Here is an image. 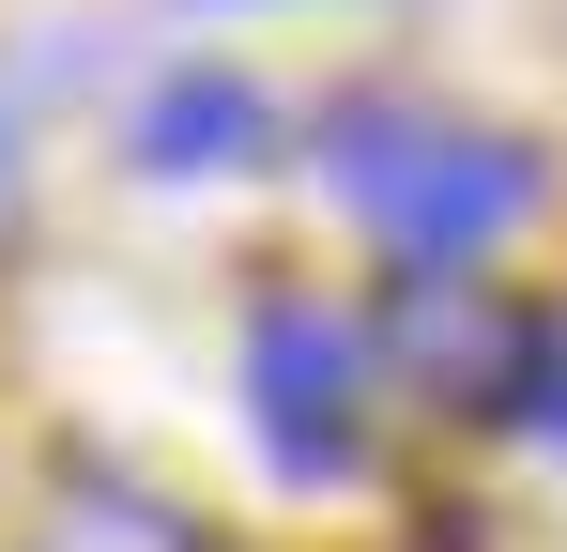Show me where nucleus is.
<instances>
[{"label":"nucleus","instance_id":"nucleus-1","mask_svg":"<svg viewBox=\"0 0 567 552\" xmlns=\"http://www.w3.org/2000/svg\"><path fill=\"white\" fill-rule=\"evenodd\" d=\"M322 184L369 215L399 262H475L491 231L537 215V154L522 139H475V123H414V108H338V154Z\"/></svg>","mask_w":567,"mask_h":552},{"label":"nucleus","instance_id":"nucleus-2","mask_svg":"<svg viewBox=\"0 0 567 552\" xmlns=\"http://www.w3.org/2000/svg\"><path fill=\"white\" fill-rule=\"evenodd\" d=\"M537 338H553V323H522V307H506L491 276H461V262H414L383 292V368H399L430 415H522Z\"/></svg>","mask_w":567,"mask_h":552},{"label":"nucleus","instance_id":"nucleus-3","mask_svg":"<svg viewBox=\"0 0 567 552\" xmlns=\"http://www.w3.org/2000/svg\"><path fill=\"white\" fill-rule=\"evenodd\" d=\"M246 399H261L277 476H353V338L322 307H261L246 323Z\"/></svg>","mask_w":567,"mask_h":552},{"label":"nucleus","instance_id":"nucleus-4","mask_svg":"<svg viewBox=\"0 0 567 552\" xmlns=\"http://www.w3.org/2000/svg\"><path fill=\"white\" fill-rule=\"evenodd\" d=\"M261 139H277V108H261L246 78H215V62H199V78H169L154 108H138V170H169V184H199V170H246Z\"/></svg>","mask_w":567,"mask_h":552},{"label":"nucleus","instance_id":"nucleus-5","mask_svg":"<svg viewBox=\"0 0 567 552\" xmlns=\"http://www.w3.org/2000/svg\"><path fill=\"white\" fill-rule=\"evenodd\" d=\"M31 552H199L169 491H123V476H62V507L31 522Z\"/></svg>","mask_w":567,"mask_h":552},{"label":"nucleus","instance_id":"nucleus-6","mask_svg":"<svg viewBox=\"0 0 567 552\" xmlns=\"http://www.w3.org/2000/svg\"><path fill=\"white\" fill-rule=\"evenodd\" d=\"M522 415H537V430L567 446V338H537V384H522Z\"/></svg>","mask_w":567,"mask_h":552},{"label":"nucleus","instance_id":"nucleus-7","mask_svg":"<svg viewBox=\"0 0 567 552\" xmlns=\"http://www.w3.org/2000/svg\"><path fill=\"white\" fill-rule=\"evenodd\" d=\"M16 184H31V139H16V92H0V215H16Z\"/></svg>","mask_w":567,"mask_h":552}]
</instances>
